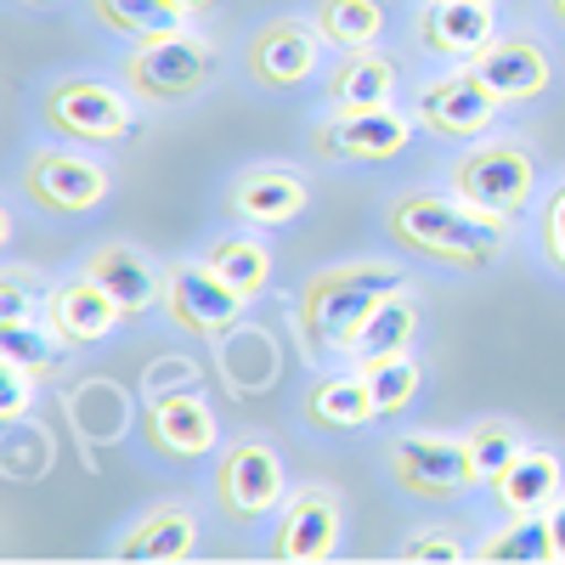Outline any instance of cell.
I'll list each match as a JSON object with an SVG mask.
<instances>
[{
	"label": "cell",
	"mask_w": 565,
	"mask_h": 565,
	"mask_svg": "<svg viewBox=\"0 0 565 565\" xmlns=\"http://www.w3.org/2000/svg\"><path fill=\"white\" fill-rule=\"evenodd\" d=\"M385 469H391V487L413 503H458L463 492H476L458 436L441 430H402L385 452Z\"/></svg>",
	"instance_id": "10"
},
{
	"label": "cell",
	"mask_w": 565,
	"mask_h": 565,
	"mask_svg": "<svg viewBox=\"0 0 565 565\" xmlns=\"http://www.w3.org/2000/svg\"><path fill=\"white\" fill-rule=\"evenodd\" d=\"M345 537V503L328 481H306L282 498V509L271 514V537H266V559L282 565H317L340 548Z\"/></svg>",
	"instance_id": "9"
},
{
	"label": "cell",
	"mask_w": 565,
	"mask_h": 565,
	"mask_svg": "<svg viewBox=\"0 0 565 565\" xmlns=\"http://www.w3.org/2000/svg\"><path fill=\"white\" fill-rule=\"evenodd\" d=\"M537 153L526 141H509V136H481L447 164V193L476 204L487 215H503V221H521L537 199Z\"/></svg>",
	"instance_id": "5"
},
{
	"label": "cell",
	"mask_w": 565,
	"mask_h": 565,
	"mask_svg": "<svg viewBox=\"0 0 565 565\" xmlns=\"http://www.w3.org/2000/svg\"><path fill=\"white\" fill-rule=\"evenodd\" d=\"M362 380H367V391H373V407H380V418H402V413L418 402V391H424V362H418L413 351L380 356V362H362Z\"/></svg>",
	"instance_id": "31"
},
{
	"label": "cell",
	"mask_w": 565,
	"mask_h": 565,
	"mask_svg": "<svg viewBox=\"0 0 565 565\" xmlns=\"http://www.w3.org/2000/svg\"><path fill=\"white\" fill-rule=\"evenodd\" d=\"M402 282H407V271L396 260H334V266L311 271L289 311L300 356L311 367H351L367 311L391 289H402Z\"/></svg>",
	"instance_id": "2"
},
{
	"label": "cell",
	"mask_w": 565,
	"mask_h": 565,
	"mask_svg": "<svg viewBox=\"0 0 565 565\" xmlns=\"http://www.w3.org/2000/svg\"><path fill=\"white\" fill-rule=\"evenodd\" d=\"M199 548V514L181 509V503H159L148 514L119 532L114 543V559H130V565H170V559H186Z\"/></svg>",
	"instance_id": "20"
},
{
	"label": "cell",
	"mask_w": 565,
	"mask_h": 565,
	"mask_svg": "<svg viewBox=\"0 0 565 565\" xmlns=\"http://www.w3.org/2000/svg\"><path fill=\"white\" fill-rule=\"evenodd\" d=\"M396 554H402L407 565H436V559H447V565H452V559L476 554V548H463L452 526H418V532H413V537H407Z\"/></svg>",
	"instance_id": "33"
},
{
	"label": "cell",
	"mask_w": 565,
	"mask_h": 565,
	"mask_svg": "<svg viewBox=\"0 0 565 565\" xmlns=\"http://www.w3.org/2000/svg\"><path fill=\"white\" fill-rule=\"evenodd\" d=\"M215 514L232 526V532H249L260 521H271V514L282 509V498H289V476H282V458L271 441H226L221 458H215Z\"/></svg>",
	"instance_id": "7"
},
{
	"label": "cell",
	"mask_w": 565,
	"mask_h": 565,
	"mask_svg": "<svg viewBox=\"0 0 565 565\" xmlns=\"http://www.w3.org/2000/svg\"><path fill=\"white\" fill-rule=\"evenodd\" d=\"M85 18L119 40H159V34H181L193 23L175 0H85Z\"/></svg>",
	"instance_id": "26"
},
{
	"label": "cell",
	"mask_w": 565,
	"mask_h": 565,
	"mask_svg": "<svg viewBox=\"0 0 565 565\" xmlns=\"http://www.w3.org/2000/svg\"><path fill=\"white\" fill-rule=\"evenodd\" d=\"M300 413H306V424L317 436H351V430H367V424L380 418L362 367H328L322 380L306 391Z\"/></svg>",
	"instance_id": "21"
},
{
	"label": "cell",
	"mask_w": 565,
	"mask_h": 565,
	"mask_svg": "<svg viewBox=\"0 0 565 565\" xmlns=\"http://www.w3.org/2000/svg\"><path fill=\"white\" fill-rule=\"evenodd\" d=\"M413 114L396 108H328V119L311 130L317 159H345V164H385L413 148Z\"/></svg>",
	"instance_id": "11"
},
{
	"label": "cell",
	"mask_w": 565,
	"mask_h": 565,
	"mask_svg": "<svg viewBox=\"0 0 565 565\" xmlns=\"http://www.w3.org/2000/svg\"><path fill=\"white\" fill-rule=\"evenodd\" d=\"M79 271H85V277H97L103 289L125 306L130 322H136V317H148V311L164 300V271L153 266L148 249H136V244H125V238L97 244V249L79 260Z\"/></svg>",
	"instance_id": "19"
},
{
	"label": "cell",
	"mask_w": 565,
	"mask_h": 565,
	"mask_svg": "<svg viewBox=\"0 0 565 565\" xmlns=\"http://www.w3.org/2000/svg\"><path fill=\"white\" fill-rule=\"evenodd\" d=\"M141 430H148L153 452L164 458H210L215 441H221V424H215V407L199 396V391H170V396H153L148 413H141Z\"/></svg>",
	"instance_id": "18"
},
{
	"label": "cell",
	"mask_w": 565,
	"mask_h": 565,
	"mask_svg": "<svg viewBox=\"0 0 565 565\" xmlns=\"http://www.w3.org/2000/svg\"><path fill=\"white\" fill-rule=\"evenodd\" d=\"M492 492V514L503 521V514H543L559 492H565V463L554 447H521V458H514L503 476L487 487Z\"/></svg>",
	"instance_id": "22"
},
{
	"label": "cell",
	"mask_w": 565,
	"mask_h": 565,
	"mask_svg": "<svg viewBox=\"0 0 565 565\" xmlns=\"http://www.w3.org/2000/svg\"><path fill=\"white\" fill-rule=\"evenodd\" d=\"M481 565H548L554 543H548V521L543 514H503V521L476 543Z\"/></svg>",
	"instance_id": "29"
},
{
	"label": "cell",
	"mask_w": 565,
	"mask_h": 565,
	"mask_svg": "<svg viewBox=\"0 0 565 565\" xmlns=\"http://www.w3.org/2000/svg\"><path fill=\"white\" fill-rule=\"evenodd\" d=\"M311 23L334 52H367V45H380V34L391 23V7L385 0H317Z\"/></svg>",
	"instance_id": "28"
},
{
	"label": "cell",
	"mask_w": 565,
	"mask_h": 565,
	"mask_svg": "<svg viewBox=\"0 0 565 565\" xmlns=\"http://www.w3.org/2000/svg\"><path fill=\"white\" fill-rule=\"evenodd\" d=\"M396 85H402L396 57L367 45V52H340L334 57V68H328V79H322V97H328V108H391Z\"/></svg>",
	"instance_id": "23"
},
{
	"label": "cell",
	"mask_w": 565,
	"mask_h": 565,
	"mask_svg": "<svg viewBox=\"0 0 565 565\" xmlns=\"http://www.w3.org/2000/svg\"><path fill=\"white\" fill-rule=\"evenodd\" d=\"M40 317L57 328V340L68 345V351H90V345H108L114 334H119V322H130L125 317V306L103 289L97 277H85V271H68V277H57L52 289H45V306H40Z\"/></svg>",
	"instance_id": "15"
},
{
	"label": "cell",
	"mask_w": 565,
	"mask_h": 565,
	"mask_svg": "<svg viewBox=\"0 0 565 565\" xmlns=\"http://www.w3.org/2000/svg\"><path fill=\"white\" fill-rule=\"evenodd\" d=\"M543 7H548V18H554V23L565 29V0H543Z\"/></svg>",
	"instance_id": "38"
},
{
	"label": "cell",
	"mask_w": 565,
	"mask_h": 565,
	"mask_svg": "<svg viewBox=\"0 0 565 565\" xmlns=\"http://www.w3.org/2000/svg\"><path fill=\"white\" fill-rule=\"evenodd\" d=\"M543 521H548V543H554V559L565 565V492L543 509Z\"/></svg>",
	"instance_id": "36"
},
{
	"label": "cell",
	"mask_w": 565,
	"mask_h": 565,
	"mask_svg": "<svg viewBox=\"0 0 565 565\" xmlns=\"http://www.w3.org/2000/svg\"><path fill=\"white\" fill-rule=\"evenodd\" d=\"M18 7H57V0H18Z\"/></svg>",
	"instance_id": "39"
},
{
	"label": "cell",
	"mask_w": 565,
	"mask_h": 565,
	"mask_svg": "<svg viewBox=\"0 0 565 565\" xmlns=\"http://www.w3.org/2000/svg\"><path fill=\"white\" fill-rule=\"evenodd\" d=\"M34 396H40V380L29 367H18V362H7V402H0V413H7V424H18L29 407H34Z\"/></svg>",
	"instance_id": "35"
},
{
	"label": "cell",
	"mask_w": 565,
	"mask_h": 565,
	"mask_svg": "<svg viewBox=\"0 0 565 565\" xmlns=\"http://www.w3.org/2000/svg\"><path fill=\"white\" fill-rule=\"evenodd\" d=\"M18 193L29 199V210L52 215V221H79L108 204L114 175L103 159H90L74 141H52V148H29L18 170Z\"/></svg>",
	"instance_id": "6"
},
{
	"label": "cell",
	"mask_w": 565,
	"mask_h": 565,
	"mask_svg": "<svg viewBox=\"0 0 565 565\" xmlns=\"http://www.w3.org/2000/svg\"><path fill=\"white\" fill-rule=\"evenodd\" d=\"M136 97L114 79L97 74H57L40 85L34 114L57 141H74V148H119V141L136 136Z\"/></svg>",
	"instance_id": "4"
},
{
	"label": "cell",
	"mask_w": 565,
	"mask_h": 565,
	"mask_svg": "<svg viewBox=\"0 0 565 565\" xmlns=\"http://www.w3.org/2000/svg\"><path fill=\"white\" fill-rule=\"evenodd\" d=\"M244 295L238 289H226V282L204 266V260H175L164 271V300L159 311L181 328V334H193V340H221L238 328L244 317Z\"/></svg>",
	"instance_id": "13"
},
{
	"label": "cell",
	"mask_w": 565,
	"mask_h": 565,
	"mask_svg": "<svg viewBox=\"0 0 565 565\" xmlns=\"http://www.w3.org/2000/svg\"><path fill=\"white\" fill-rule=\"evenodd\" d=\"M322 34L311 18H295V12H282V18H266L249 29L244 40V74L266 90H295L317 74L322 63Z\"/></svg>",
	"instance_id": "12"
},
{
	"label": "cell",
	"mask_w": 565,
	"mask_h": 565,
	"mask_svg": "<svg viewBox=\"0 0 565 565\" xmlns=\"http://www.w3.org/2000/svg\"><path fill=\"white\" fill-rule=\"evenodd\" d=\"M503 103L487 90V79L476 74V63H447L436 79L418 85L413 97V125L436 141H452V148H469L498 130Z\"/></svg>",
	"instance_id": "8"
},
{
	"label": "cell",
	"mask_w": 565,
	"mask_h": 565,
	"mask_svg": "<svg viewBox=\"0 0 565 565\" xmlns=\"http://www.w3.org/2000/svg\"><path fill=\"white\" fill-rule=\"evenodd\" d=\"M418 334H424V300L402 282V289H391L380 306L367 311L362 334H356V351H351V367L380 362V356H402V351L418 345Z\"/></svg>",
	"instance_id": "24"
},
{
	"label": "cell",
	"mask_w": 565,
	"mask_h": 565,
	"mask_svg": "<svg viewBox=\"0 0 565 565\" xmlns=\"http://www.w3.org/2000/svg\"><path fill=\"white\" fill-rule=\"evenodd\" d=\"M537 255H543L548 271L565 277V175L548 186L543 204H537Z\"/></svg>",
	"instance_id": "32"
},
{
	"label": "cell",
	"mask_w": 565,
	"mask_h": 565,
	"mask_svg": "<svg viewBox=\"0 0 565 565\" xmlns=\"http://www.w3.org/2000/svg\"><path fill=\"white\" fill-rule=\"evenodd\" d=\"M0 345H7V362H18V367H29L40 385H52L57 373H63V356H68V345L57 340V328L52 322H34V317H18V322H0Z\"/></svg>",
	"instance_id": "30"
},
{
	"label": "cell",
	"mask_w": 565,
	"mask_h": 565,
	"mask_svg": "<svg viewBox=\"0 0 565 565\" xmlns=\"http://www.w3.org/2000/svg\"><path fill=\"white\" fill-rule=\"evenodd\" d=\"M509 226L503 215H487L476 204H463L436 186H407V193L385 199L380 210V232L385 244L407 260H430L441 271H492L509 255Z\"/></svg>",
	"instance_id": "1"
},
{
	"label": "cell",
	"mask_w": 565,
	"mask_h": 565,
	"mask_svg": "<svg viewBox=\"0 0 565 565\" xmlns=\"http://www.w3.org/2000/svg\"><path fill=\"white\" fill-rule=\"evenodd\" d=\"M311 204V181L295 170V164H249L232 175L226 186V210L238 215L244 226L255 232H277V226H289L295 215H306Z\"/></svg>",
	"instance_id": "17"
},
{
	"label": "cell",
	"mask_w": 565,
	"mask_h": 565,
	"mask_svg": "<svg viewBox=\"0 0 565 565\" xmlns=\"http://www.w3.org/2000/svg\"><path fill=\"white\" fill-rule=\"evenodd\" d=\"M413 40L436 63H476L498 40V0H418Z\"/></svg>",
	"instance_id": "14"
},
{
	"label": "cell",
	"mask_w": 565,
	"mask_h": 565,
	"mask_svg": "<svg viewBox=\"0 0 565 565\" xmlns=\"http://www.w3.org/2000/svg\"><path fill=\"white\" fill-rule=\"evenodd\" d=\"M476 74L503 108H532L554 90V57L537 34H498L476 57Z\"/></svg>",
	"instance_id": "16"
},
{
	"label": "cell",
	"mask_w": 565,
	"mask_h": 565,
	"mask_svg": "<svg viewBox=\"0 0 565 565\" xmlns=\"http://www.w3.org/2000/svg\"><path fill=\"white\" fill-rule=\"evenodd\" d=\"M119 79L141 108H181L221 79V45L210 34H193V29L136 40L119 63Z\"/></svg>",
	"instance_id": "3"
},
{
	"label": "cell",
	"mask_w": 565,
	"mask_h": 565,
	"mask_svg": "<svg viewBox=\"0 0 565 565\" xmlns=\"http://www.w3.org/2000/svg\"><path fill=\"white\" fill-rule=\"evenodd\" d=\"M34 306H45V295H40V282L29 289L23 282V271L12 266L7 271V282H0V322H18V317H34Z\"/></svg>",
	"instance_id": "34"
},
{
	"label": "cell",
	"mask_w": 565,
	"mask_h": 565,
	"mask_svg": "<svg viewBox=\"0 0 565 565\" xmlns=\"http://www.w3.org/2000/svg\"><path fill=\"white\" fill-rule=\"evenodd\" d=\"M199 260L226 282V289H238L244 300H260L271 289V249L260 238H249V232H226V238L204 244Z\"/></svg>",
	"instance_id": "27"
},
{
	"label": "cell",
	"mask_w": 565,
	"mask_h": 565,
	"mask_svg": "<svg viewBox=\"0 0 565 565\" xmlns=\"http://www.w3.org/2000/svg\"><path fill=\"white\" fill-rule=\"evenodd\" d=\"M458 447H463V469H469V487H492L503 469L521 458V447H526V430L514 418H498V413H487V418H469L463 430H458Z\"/></svg>",
	"instance_id": "25"
},
{
	"label": "cell",
	"mask_w": 565,
	"mask_h": 565,
	"mask_svg": "<svg viewBox=\"0 0 565 565\" xmlns=\"http://www.w3.org/2000/svg\"><path fill=\"white\" fill-rule=\"evenodd\" d=\"M175 7L199 23V18H215V12H221V0H175Z\"/></svg>",
	"instance_id": "37"
}]
</instances>
